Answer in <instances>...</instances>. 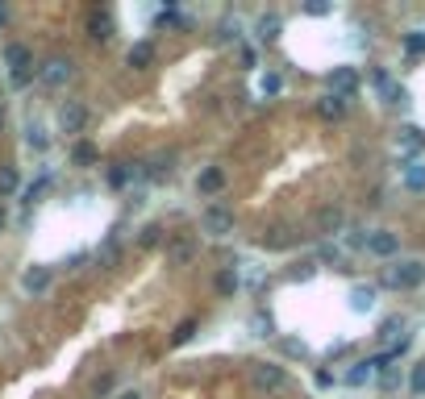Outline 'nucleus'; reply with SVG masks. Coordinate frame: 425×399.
Masks as SVG:
<instances>
[{
  "label": "nucleus",
  "instance_id": "f257e3e1",
  "mask_svg": "<svg viewBox=\"0 0 425 399\" xmlns=\"http://www.w3.org/2000/svg\"><path fill=\"white\" fill-rule=\"evenodd\" d=\"M380 283H384L388 291H413V287L425 283V262L422 258H401V262H392V266L384 271Z\"/></svg>",
  "mask_w": 425,
  "mask_h": 399
},
{
  "label": "nucleus",
  "instance_id": "f03ea898",
  "mask_svg": "<svg viewBox=\"0 0 425 399\" xmlns=\"http://www.w3.org/2000/svg\"><path fill=\"white\" fill-rule=\"evenodd\" d=\"M4 71H8V79H13V87H25L29 79H33V54H29V46H21V42H8L4 46Z\"/></svg>",
  "mask_w": 425,
  "mask_h": 399
},
{
  "label": "nucleus",
  "instance_id": "7ed1b4c3",
  "mask_svg": "<svg viewBox=\"0 0 425 399\" xmlns=\"http://www.w3.org/2000/svg\"><path fill=\"white\" fill-rule=\"evenodd\" d=\"M200 233H205V237H217V241L230 237V233H234V212L221 208V204H209V208L200 212Z\"/></svg>",
  "mask_w": 425,
  "mask_h": 399
},
{
  "label": "nucleus",
  "instance_id": "20e7f679",
  "mask_svg": "<svg viewBox=\"0 0 425 399\" xmlns=\"http://www.w3.org/2000/svg\"><path fill=\"white\" fill-rule=\"evenodd\" d=\"M250 383H255L259 391L275 396V391H284V387H288V371H284L280 362H259V366H250Z\"/></svg>",
  "mask_w": 425,
  "mask_h": 399
},
{
  "label": "nucleus",
  "instance_id": "39448f33",
  "mask_svg": "<svg viewBox=\"0 0 425 399\" xmlns=\"http://www.w3.org/2000/svg\"><path fill=\"white\" fill-rule=\"evenodd\" d=\"M71 79H75V62L71 58H46L38 67V83L42 87H67Z\"/></svg>",
  "mask_w": 425,
  "mask_h": 399
},
{
  "label": "nucleus",
  "instance_id": "423d86ee",
  "mask_svg": "<svg viewBox=\"0 0 425 399\" xmlns=\"http://www.w3.org/2000/svg\"><path fill=\"white\" fill-rule=\"evenodd\" d=\"M371 258H396L401 254V233L392 229H367V246H363Z\"/></svg>",
  "mask_w": 425,
  "mask_h": 399
},
{
  "label": "nucleus",
  "instance_id": "0eeeda50",
  "mask_svg": "<svg viewBox=\"0 0 425 399\" xmlns=\"http://www.w3.org/2000/svg\"><path fill=\"white\" fill-rule=\"evenodd\" d=\"M83 125H88V104L83 100H63L58 104V129L63 133H83Z\"/></svg>",
  "mask_w": 425,
  "mask_h": 399
},
{
  "label": "nucleus",
  "instance_id": "6e6552de",
  "mask_svg": "<svg viewBox=\"0 0 425 399\" xmlns=\"http://www.w3.org/2000/svg\"><path fill=\"white\" fill-rule=\"evenodd\" d=\"M330 92L351 100V96L359 92V71H355V67H334V71H330Z\"/></svg>",
  "mask_w": 425,
  "mask_h": 399
},
{
  "label": "nucleus",
  "instance_id": "1a4fd4ad",
  "mask_svg": "<svg viewBox=\"0 0 425 399\" xmlns=\"http://www.w3.org/2000/svg\"><path fill=\"white\" fill-rule=\"evenodd\" d=\"M396 150H401V154H409V162H413V154H422V150H425V129L405 125V129L396 133Z\"/></svg>",
  "mask_w": 425,
  "mask_h": 399
},
{
  "label": "nucleus",
  "instance_id": "9d476101",
  "mask_svg": "<svg viewBox=\"0 0 425 399\" xmlns=\"http://www.w3.org/2000/svg\"><path fill=\"white\" fill-rule=\"evenodd\" d=\"M125 62L134 67V71H146V67H154V42H134L129 50H125Z\"/></svg>",
  "mask_w": 425,
  "mask_h": 399
},
{
  "label": "nucleus",
  "instance_id": "9b49d317",
  "mask_svg": "<svg viewBox=\"0 0 425 399\" xmlns=\"http://www.w3.org/2000/svg\"><path fill=\"white\" fill-rule=\"evenodd\" d=\"M346 108H351V100H346V96H334V92H326V96L317 100V112H321L326 121H342Z\"/></svg>",
  "mask_w": 425,
  "mask_h": 399
},
{
  "label": "nucleus",
  "instance_id": "f8f14e48",
  "mask_svg": "<svg viewBox=\"0 0 425 399\" xmlns=\"http://www.w3.org/2000/svg\"><path fill=\"white\" fill-rule=\"evenodd\" d=\"M221 187H225V171H221V167H205V171L196 175V192H200V196H217Z\"/></svg>",
  "mask_w": 425,
  "mask_h": 399
},
{
  "label": "nucleus",
  "instance_id": "ddd939ff",
  "mask_svg": "<svg viewBox=\"0 0 425 399\" xmlns=\"http://www.w3.org/2000/svg\"><path fill=\"white\" fill-rule=\"evenodd\" d=\"M88 33H92L96 42L113 37V12H109V8H92V17H88Z\"/></svg>",
  "mask_w": 425,
  "mask_h": 399
},
{
  "label": "nucleus",
  "instance_id": "4468645a",
  "mask_svg": "<svg viewBox=\"0 0 425 399\" xmlns=\"http://www.w3.org/2000/svg\"><path fill=\"white\" fill-rule=\"evenodd\" d=\"M376 375H380V371H376V358H363V362H355V366L346 371V387H367Z\"/></svg>",
  "mask_w": 425,
  "mask_h": 399
},
{
  "label": "nucleus",
  "instance_id": "2eb2a0df",
  "mask_svg": "<svg viewBox=\"0 0 425 399\" xmlns=\"http://www.w3.org/2000/svg\"><path fill=\"white\" fill-rule=\"evenodd\" d=\"M280 29H284L280 12H263V17L255 21V37H259V42H275V37H280Z\"/></svg>",
  "mask_w": 425,
  "mask_h": 399
},
{
  "label": "nucleus",
  "instance_id": "dca6fc26",
  "mask_svg": "<svg viewBox=\"0 0 425 399\" xmlns=\"http://www.w3.org/2000/svg\"><path fill=\"white\" fill-rule=\"evenodd\" d=\"M21 287H25L29 296H38V291H46V287H50V271H46V266H29V271L21 275Z\"/></svg>",
  "mask_w": 425,
  "mask_h": 399
},
{
  "label": "nucleus",
  "instance_id": "f3484780",
  "mask_svg": "<svg viewBox=\"0 0 425 399\" xmlns=\"http://www.w3.org/2000/svg\"><path fill=\"white\" fill-rule=\"evenodd\" d=\"M351 308L355 312H371L376 308V287L371 283H355L351 287Z\"/></svg>",
  "mask_w": 425,
  "mask_h": 399
},
{
  "label": "nucleus",
  "instance_id": "a211bd4d",
  "mask_svg": "<svg viewBox=\"0 0 425 399\" xmlns=\"http://www.w3.org/2000/svg\"><path fill=\"white\" fill-rule=\"evenodd\" d=\"M17 192H21V175H17L13 162H4V167H0V200H8V196H17Z\"/></svg>",
  "mask_w": 425,
  "mask_h": 399
},
{
  "label": "nucleus",
  "instance_id": "6ab92c4d",
  "mask_svg": "<svg viewBox=\"0 0 425 399\" xmlns=\"http://www.w3.org/2000/svg\"><path fill=\"white\" fill-rule=\"evenodd\" d=\"M405 187L409 192H425V162H405Z\"/></svg>",
  "mask_w": 425,
  "mask_h": 399
},
{
  "label": "nucleus",
  "instance_id": "aec40b11",
  "mask_svg": "<svg viewBox=\"0 0 425 399\" xmlns=\"http://www.w3.org/2000/svg\"><path fill=\"white\" fill-rule=\"evenodd\" d=\"M25 146H29V150H38V154H42V150H46V146H50V137H46V129H42V125H33V121H29V125H25Z\"/></svg>",
  "mask_w": 425,
  "mask_h": 399
},
{
  "label": "nucleus",
  "instance_id": "412c9836",
  "mask_svg": "<svg viewBox=\"0 0 425 399\" xmlns=\"http://www.w3.org/2000/svg\"><path fill=\"white\" fill-rule=\"evenodd\" d=\"M71 162L92 167V162H96V146H92V142H75V146H71Z\"/></svg>",
  "mask_w": 425,
  "mask_h": 399
},
{
  "label": "nucleus",
  "instance_id": "4be33fe9",
  "mask_svg": "<svg viewBox=\"0 0 425 399\" xmlns=\"http://www.w3.org/2000/svg\"><path fill=\"white\" fill-rule=\"evenodd\" d=\"M238 287H242V279H238V271H234V266H225V271L217 275V291H221V296H234Z\"/></svg>",
  "mask_w": 425,
  "mask_h": 399
},
{
  "label": "nucleus",
  "instance_id": "5701e85b",
  "mask_svg": "<svg viewBox=\"0 0 425 399\" xmlns=\"http://www.w3.org/2000/svg\"><path fill=\"white\" fill-rule=\"evenodd\" d=\"M196 325H200L196 316H188V321H179V329L171 333V346H188V341L196 337Z\"/></svg>",
  "mask_w": 425,
  "mask_h": 399
},
{
  "label": "nucleus",
  "instance_id": "b1692460",
  "mask_svg": "<svg viewBox=\"0 0 425 399\" xmlns=\"http://www.w3.org/2000/svg\"><path fill=\"white\" fill-rule=\"evenodd\" d=\"M259 92H263V96H280V92H284V79H280L275 71H267V75H259Z\"/></svg>",
  "mask_w": 425,
  "mask_h": 399
},
{
  "label": "nucleus",
  "instance_id": "393cba45",
  "mask_svg": "<svg viewBox=\"0 0 425 399\" xmlns=\"http://www.w3.org/2000/svg\"><path fill=\"white\" fill-rule=\"evenodd\" d=\"M338 229H342V212H338V208H326V212H321V233L334 237Z\"/></svg>",
  "mask_w": 425,
  "mask_h": 399
},
{
  "label": "nucleus",
  "instance_id": "a878e982",
  "mask_svg": "<svg viewBox=\"0 0 425 399\" xmlns=\"http://www.w3.org/2000/svg\"><path fill=\"white\" fill-rule=\"evenodd\" d=\"M405 50L422 58V54H425V29H413V33H405Z\"/></svg>",
  "mask_w": 425,
  "mask_h": 399
},
{
  "label": "nucleus",
  "instance_id": "bb28decb",
  "mask_svg": "<svg viewBox=\"0 0 425 399\" xmlns=\"http://www.w3.org/2000/svg\"><path fill=\"white\" fill-rule=\"evenodd\" d=\"M409 387H413V396H425V362H417L409 371Z\"/></svg>",
  "mask_w": 425,
  "mask_h": 399
},
{
  "label": "nucleus",
  "instance_id": "cd10ccee",
  "mask_svg": "<svg viewBox=\"0 0 425 399\" xmlns=\"http://www.w3.org/2000/svg\"><path fill=\"white\" fill-rule=\"evenodd\" d=\"M238 29H242L238 21H221V33H217V37H221V42H238V37H242Z\"/></svg>",
  "mask_w": 425,
  "mask_h": 399
},
{
  "label": "nucleus",
  "instance_id": "c85d7f7f",
  "mask_svg": "<svg viewBox=\"0 0 425 399\" xmlns=\"http://www.w3.org/2000/svg\"><path fill=\"white\" fill-rule=\"evenodd\" d=\"M109 183H113V187H125V183H129V171H125L121 162H117V167H109Z\"/></svg>",
  "mask_w": 425,
  "mask_h": 399
},
{
  "label": "nucleus",
  "instance_id": "c756f323",
  "mask_svg": "<svg viewBox=\"0 0 425 399\" xmlns=\"http://www.w3.org/2000/svg\"><path fill=\"white\" fill-rule=\"evenodd\" d=\"M192 258V241H175L171 246V262H188Z\"/></svg>",
  "mask_w": 425,
  "mask_h": 399
},
{
  "label": "nucleus",
  "instance_id": "7c9ffc66",
  "mask_svg": "<svg viewBox=\"0 0 425 399\" xmlns=\"http://www.w3.org/2000/svg\"><path fill=\"white\" fill-rule=\"evenodd\" d=\"M401 329H405V321H401V316H392V321H384V329H380V337H396Z\"/></svg>",
  "mask_w": 425,
  "mask_h": 399
},
{
  "label": "nucleus",
  "instance_id": "2f4dec72",
  "mask_svg": "<svg viewBox=\"0 0 425 399\" xmlns=\"http://www.w3.org/2000/svg\"><path fill=\"white\" fill-rule=\"evenodd\" d=\"M159 233H163V229H159V225H146V229H142V237H138V241H142V246H154V241H159Z\"/></svg>",
  "mask_w": 425,
  "mask_h": 399
},
{
  "label": "nucleus",
  "instance_id": "473e14b6",
  "mask_svg": "<svg viewBox=\"0 0 425 399\" xmlns=\"http://www.w3.org/2000/svg\"><path fill=\"white\" fill-rule=\"evenodd\" d=\"M159 25H179V8H163L159 12Z\"/></svg>",
  "mask_w": 425,
  "mask_h": 399
},
{
  "label": "nucleus",
  "instance_id": "72a5a7b5",
  "mask_svg": "<svg viewBox=\"0 0 425 399\" xmlns=\"http://www.w3.org/2000/svg\"><path fill=\"white\" fill-rule=\"evenodd\" d=\"M305 12H309V17H326V12H330V4H305Z\"/></svg>",
  "mask_w": 425,
  "mask_h": 399
},
{
  "label": "nucleus",
  "instance_id": "f704fd0d",
  "mask_svg": "<svg viewBox=\"0 0 425 399\" xmlns=\"http://www.w3.org/2000/svg\"><path fill=\"white\" fill-rule=\"evenodd\" d=\"M317 387H334V375L330 371H317Z\"/></svg>",
  "mask_w": 425,
  "mask_h": 399
},
{
  "label": "nucleus",
  "instance_id": "c9c22d12",
  "mask_svg": "<svg viewBox=\"0 0 425 399\" xmlns=\"http://www.w3.org/2000/svg\"><path fill=\"white\" fill-rule=\"evenodd\" d=\"M4 229H8V208L0 204V233H4Z\"/></svg>",
  "mask_w": 425,
  "mask_h": 399
},
{
  "label": "nucleus",
  "instance_id": "e433bc0d",
  "mask_svg": "<svg viewBox=\"0 0 425 399\" xmlns=\"http://www.w3.org/2000/svg\"><path fill=\"white\" fill-rule=\"evenodd\" d=\"M117 399H142V391H121Z\"/></svg>",
  "mask_w": 425,
  "mask_h": 399
},
{
  "label": "nucleus",
  "instance_id": "4c0bfd02",
  "mask_svg": "<svg viewBox=\"0 0 425 399\" xmlns=\"http://www.w3.org/2000/svg\"><path fill=\"white\" fill-rule=\"evenodd\" d=\"M4 25H8V8L0 4V29H4Z\"/></svg>",
  "mask_w": 425,
  "mask_h": 399
},
{
  "label": "nucleus",
  "instance_id": "58836bf2",
  "mask_svg": "<svg viewBox=\"0 0 425 399\" xmlns=\"http://www.w3.org/2000/svg\"><path fill=\"white\" fill-rule=\"evenodd\" d=\"M0 125H4V100H0Z\"/></svg>",
  "mask_w": 425,
  "mask_h": 399
}]
</instances>
